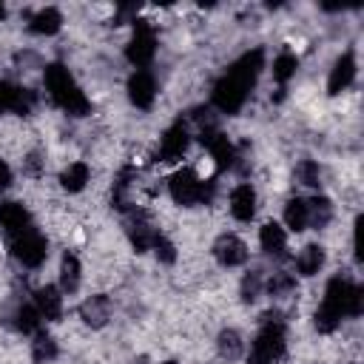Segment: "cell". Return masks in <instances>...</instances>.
<instances>
[{
  "label": "cell",
  "mask_w": 364,
  "mask_h": 364,
  "mask_svg": "<svg viewBox=\"0 0 364 364\" xmlns=\"http://www.w3.org/2000/svg\"><path fill=\"white\" fill-rule=\"evenodd\" d=\"M128 100H131V105H136L142 111H148L154 105V100H156V80H154L151 71L136 68L128 77Z\"/></svg>",
  "instance_id": "obj_9"
},
{
  "label": "cell",
  "mask_w": 364,
  "mask_h": 364,
  "mask_svg": "<svg viewBox=\"0 0 364 364\" xmlns=\"http://www.w3.org/2000/svg\"><path fill=\"white\" fill-rule=\"evenodd\" d=\"M262 63H264V54L259 48L242 54L213 85V105L222 111V114H236L245 100H247V91L253 88L259 71H262Z\"/></svg>",
  "instance_id": "obj_1"
},
{
  "label": "cell",
  "mask_w": 364,
  "mask_h": 364,
  "mask_svg": "<svg viewBox=\"0 0 364 364\" xmlns=\"http://www.w3.org/2000/svg\"><path fill=\"white\" fill-rule=\"evenodd\" d=\"M88 179H91V168H88L85 162H71V165L60 173L63 188H65V191H71V193L82 191V188L88 185Z\"/></svg>",
  "instance_id": "obj_21"
},
{
  "label": "cell",
  "mask_w": 364,
  "mask_h": 364,
  "mask_svg": "<svg viewBox=\"0 0 364 364\" xmlns=\"http://www.w3.org/2000/svg\"><path fill=\"white\" fill-rule=\"evenodd\" d=\"M156 54V34L151 28V23L145 20H134V34L128 40V48H125V57L131 65L136 68H145Z\"/></svg>",
  "instance_id": "obj_6"
},
{
  "label": "cell",
  "mask_w": 364,
  "mask_h": 364,
  "mask_svg": "<svg viewBox=\"0 0 364 364\" xmlns=\"http://www.w3.org/2000/svg\"><path fill=\"white\" fill-rule=\"evenodd\" d=\"M31 358H34L37 364L54 361V358H57V341H54L48 333L37 330V333H34V341H31Z\"/></svg>",
  "instance_id": "obj_27"
},
{
  "label": "cell",
  "mask_w": 364,
  "mask_h": 364,
  "mask_svg": "<svg viewBox=\"0 0 364 364\" xmlns=\"http://www.w3.org/2000/svg\"><path fill=\"white\" fill-rule=\"evenodd\" d=\"M60 26H63V14H60L54 6H46V9L34 11L31 20H28V28H31L34 34H46V37H48V34H57Z\"/></svg>",
  "instance_id": "obj_18"
},
{
  "label": "cell",
  "mask_w": 364,
  "mask_h": 364,
  "mask_svg": "<svg viewBox=\"0 0 364 364\" xmlns=\"http://www.w3.org/2000/svg\"><path fill=\"white\" fill-rule=\"evenodd\" d=\"M213 256H216L219 264L236 267V264H242V262L247 259V245H245L239 236H233V233H222V236L213 242Z\"/></svg>",
  "instance_id": "obj_11"
},
{
  "label": "cell",
  "mask_w": 364,
  "mask_h": 364,
  "mask_svg": "<svg viewBox=\"0 0 364 364\" xmlns=\"http://www.w3.org/2000/svg\"><path fill=\"white\" fill-rule=\"evenodd\" d=\"M165 364H173V361H165Z\"/></svg>",
  "instance_id": "obj_37"
},
{
  "label": "cell",
  "mask_w": 364,
  "mask_h": 364,
  "mask_svg": "<svg viewBox=\"0 0 364 364\" xmlns=\"http://www.w3.org/2000/svg\"><path fill=\"white\" fill-rule=\"evenodd\" d=\"M333 219V205L327 196H313L307 199V225L313 228H327Z\"/></svg>",
  "instance_id": "obj_23"
},
{
  "label": "cell",
  "mask_w": 364,
  "mask_h": 364,
  "mask_svg": "<svg viewBox=\"0 0 364 364\" xmlns=\"http://www.w3.org/2000/svg\"><path fill=\"white\" fill-rule=\"evenodd\" d=\"M230 213L239 222H250L256 216V191L250 182H242L230 191Z\"/></svg>",
  "instance_id": "obj_15"
},
{
  "label": "cell",
  "mask_w": 364,
  "mask_h": 364,
  "mask_svg": "<svg viewBox=\"0 0 364 364\" xmlns=\"http://www.w3.org/2000/svg\"><path fill=\"white\" fill-rule=\"evenodd\" d=\"M216 350H219V355H222L225 361H236V358L245 355V341H242V336H239L233 327H228V330L219 333Z\"/></svg>",
  "instance_id": "obj_20"
},
{
  "label": "cell",
  "mask_w": 364,
  "mask_h": 364,
  "mask_svg": "<svg viewBox=\"0 0 364 364\" xmlns=\"http://www.w3.org/2000/svg\"><path fill=\"white\" fill-rule=\"evenodd\" d=\"M284 225L290 230H296V233L307 228V199H301V196L287 199V205H284Z\"/></svg>",
  "instance_id": "obj_24"
},
{
  "label": "cell",
  "mask_w": 364,
  "mask_h": 364,
  "mask_svg": "<svg viewBox=\"0 0 364 364\" xmlns=\"http://www.w3.org/2000/svg\"><path fill=\"white\" fill-rule=\"evenodd\" d=\"M259 245H262V250H264L267 256H282L284 247H287V233H284V228L276 225V222H264L262 230H259Z\"/></svg>",
  "instance_id": "obj_17"
},
{
  "label": "cell",
  "mask_w": 364,
  "mask_h": 364,
  "mask_svg": "<svg viewBox=\"0 0 364 364\" xmlns=\"http://www.w3.org/2000/svg\"><path fill=\"white\" fill-rule=\"evenodd\" d=\"M188 142H191L188 125H185L182 119L173 122V125L162 134V139H159V159H162V162H176V159H182V154L188 151Z\"/></svg>",
  "instance_id": "obj_10"
},
{
  "label": "cell",
  "mask_w": 364,
  "mask_h": 364,
  "mask_svg": "<svg viewBox=\"0 0 364 364\" xmlns=\"http://www.w3.org/2000/svg\"><path fill=\"white\" fill-rule=\"evenodd\" d=\"M154 253H156V259L162 262V264H173L176 262V245L168 239V236H156V242H154V247H151Z\"/></svg>",
  "instance_id": "obj_32"
},
{
  "label": "cell",
  "mask_w": 364,
  "mask_h": 364,
  "mask_svg": "<svg viewBox=\"0 0 364 364\" xmlns=\"http://www.w3.org/2000/svg\"><path fill=\"white\" fill-rule=\"evenodd\" d=\"M9 185H11V168L0 159V191H6Z\"/></svg>",
  "instance_id": "obj_35"
},
{
  "label": "cell",
  "mask_w": 364,
  "mask_h": 364,
  "mask_svg": "<svg viewBox=\"0 0 364 364\" xmlns=\"http://www.w3.org/2000/svg\"><path fill=\"white\" fill-rule=\"evenodd\" d=\"M43 77H46V88H48V97L54 100V105H60L63 111H68L74 117L88 114L91 102L82 94V88L74 82V77H71V71L65 65H60V63L46 65V74Z\"/></svg>",
  "instance_id": "obj_3"
},
{
  "label": "cell",
  "mask_w": 364,
  "mask_h": 364,
  "mask_svg": "<svg viewBox=\"0 0 364 364\" xmlns=\"http://www.w3.org/2000/svg\"><path fill=\"white\" fill-rule=\"evenodd\" d=\"M296 68H299V60H296V54L284 51V54H279V57L273 60V80L284 85L290 77H296Z\"/></svg>",
  "instance_id": "obj_28"
},
{
  "label": "cell",
  "mask_w": 364,
  "mask_h": 364,
  "mask_svg": "<svg viewBox=\"0 0 364 364\" xmlns=\"http://www.w3.org/2000/svg\"><path fill=\"white\" fill-rule=\"evenodd\" d=\"M34 105H37V94H34L31 88L17 85V91H14V102H11V111H14V114H20V117H26V114H31V111H34Z\"/></svg>",
  "instance_id": "obj_30"
},
{
  "label": "cell",
  "mask_w": 364,
  "mask_h": 364,
  "mask_svg": "<svg viewBox=\"0 0 364 364\" xmlns=\"http://www.w3.org/2000/svg\"><path fill=\"white\" fill-rule=\"evenodd\" d=\"M11 253L23 267H40L46 262V256H48V242H46L43 233H37L31 228V230H26V233L11 239Z\"/></svg>",
  "instance_id": "obj_7"
},
{
  "label": "cell",
  "mask_w": 364,
  "mask_h": 364,
  "mask_svg": "<svg viewBox=\"0 0 364 364\" xmlns=\"http://www.w3.org/2000/svg\"><path fill=\"white\" fill-rule=\"evenodd\" d=\"M324 267V247L321 245H307L301 247V253L296 256V270L301 276H316Z\"/></svg>",
  "instance_id": "obj_19"
},
{
  "label": "cell",
  "mask_w": 364,
  "mask_h": 364,
  "mask_svg": "<svg viewBox=\"0 0 364 364\" xmlns=\"http://www.w3.org/2000/svg\"><path fill=\"white\" fill-rule=\"evenodd\" d=\"M264 290L273 296V299H287L296 293V276L287 273V270H276L267 282H264Z\"/></svg>",
  "instance_id": "obj_25"
},
{
  "label": "cell",
  "mask_w": 364,
  "mask_h": 364,
  "mask_svg": "<svg viewBox=\"0 0 364 364\" xmlns=\"http://www.w3.org/2000/svg\"><path fill=\"white\" fill-rule=\"evenodd\" d=\"M125 230H128V239H131V245L136 247V253L151 250L154 242H156V236H159V230H156V225L151 222V216H148L145 210H136V208H131L128 222H125Z\"/></svg>",
  "instance_id": "obj_8"
},
{
  "label": "cell",
  "mask_w": 364,
  "mask_h": 364,
  "mask_svg": "<svg viewBox=\"0 0 364 364\" xmlns=\"http://www.w3.org/2000/svg\"><path fill=\"white\" fill-rule=\"evenodd\" d=\"M361 310H364V290L344 276H333L316 310V330L333 333L344 316H361Z\"/></svg>",
  "instance_id": "obj_2"
},
{
  "label": "cell",
  "mask_w": 364,
  "mask_h": 364,
  "mask_svg": "<svg viewBox=\"0 0 364 364\" xmlns=\"http://www.w3.org/2000/svg\"><path fill=\"white\" fill-rule=\"evenodd\" d=\"M34 310L40 313V318L46 321H57L63 316V290L54 284H43L34 290Z\"/></svg>",
  "instance_id": "obj_12"
},
{
  "label": "cell",
  "mask_w": 364,
  "mask_h": 364,
  "mask_svg": "<svg viewBox=\"0 0 364 364\" xmlns=\"http://www.w3.org/2000/svg\"><path fill=\"white\" fill-rule=\"evenodd\" d=\"M77 287H80V259L74 253H65L60 262V290L77 293Z\"/></svg>",
  "instance_id": "obj_22"
},
{
  "label": "cell",
  "mask_w": 364,
  "mask_h": 364,
  "mask_svg": "<svg viewBox=\"0 0 364 364\" xmlns=\"http://www.w3.org/2000/svg\"><path fill=\"white\" fill-rule=\"evenodd\" d=\"M23 171H26L28 176H40V171H43V159H40V154H28V156L23 159Z\"/></svg>",
  "instance_id": "obj_34"
},
{
  "label": "cell",
  "mask_w": 364,
  "mask_h": 364,
  "mask_svg": "<svg viewBox=\"0 0 364 364\" xmlns=\"http://www.w3.org/2000/svg\"><path fill=\"white\" fill-rule=\"evenodd\" d=\"M284 347H287L284 321L279 316H264V324L253 338L247 364H276L284 355Z\"/></svg>",
  "instance_id": "obj_4"
},
{
  "label": "cell",
  "mask_w": 364,
  "mask_h": 364,
  "mask_svg": "<svg viewBox=\"0 0 364 364\" xmlns=\"http://www.w3.org/2000/svg\"><path fill=\"white\" fill-rule=\"evenodd\" d=\"M11 324L20 333H37L40 330V313L34 310V304H17L11 313Z\"/></svg>",
  "instance_id": "obj_26"
},
{
  "label": "cell",
  "mask_w": 364,
  "mask_h": 364,
  "mask_svg": "<svg viewBox=\"0 0 364 364\" xmlns=\"http://www.w3.org/2000/svg\"><path fill=\"white\" fill-rule=\"evenodd\" d=\"M80 318L88 324V327H102L108 318H111V299L97 293V296H88L82 304H80Z\"/></svg>",
  "instance_id": "obj_16"
},
{
  "label": "cell",
  "mask_w": 364,
  "mask_h": 364,
  "mask_svg": "<svg viewBox=\"0 0 364 364\" xmlns=\"http://www.w3.org/2000/svg\"><path fill=\"white\" fill-rule=\"evenodd\" d=\"M353 80H355V57H353V51H344V54L336 60V65L330 68L327 91H330V94H341V91H347V88L353 85Z\"/></svg>",
  "instance_id": "obj_14"
},
{
  "label": "cell",
  "mask_w": 364,
  "mask_h": 364,
  "mask_svg": "<svg viewBox=\"0 0 364 364\" xmlns=\"http://www.w3.org/2000/svg\"><path fill=\"white\" fill-rule=\"evenodd\" d=\"M3 17H6V6L0 3V20H3Z\"/></svg>",
  "instance_id": "obj_36"
},
{
  "label": "cell",
  "mask_w": 364,
  "mask_h": 364,
  "mask_svg": "<svg viewBox=\"0 0 364 364\" xmlns=\"http://www.w3.org/2000/svg\"><path fill=\"white\" fill-rule=\"evenodd\" d=\"M0 228L14 239V236L31 230V216L20 202H0Z\"/></svg>",
  "instance_id": "obj_13"
},
{
  "label": "cell",
  "mask_w": 364,
  "mask_h": 364,
  "mask_svg": "<svg viewBox=\"0 0 364 364\" xmlns=\"http://www.w3.org/2000/svg\"><path fill=\"white\" fill-rule=\"evenodd\" d=\"M242 299L245 301H256L259 299V293L264 290V279H262V273L259 270H250V273H245V279H242Z\"/></svg>",
  "instance_id": "obj_31"
},
{
  "label": "cell",
  "mask_w": 364,
  "mask_h": 364,
  "mask_svg": "<svg viewBox=\"0 0 364 364\" xmlns=\"http://www.w3.org/2000/svg\"><path fill=\"white\" fill-rule=\"evenodd\" d=\"M296 179H299L301 185H307V188H318V185H321V168H318V162L301 159L299 168H296Z\"/></svg>",
  "instance_id": "obj_29"
},
{
  "label": "cell",
  "mask_w": 364,
  "mask_h": 364,
  "mask_svg": "<svg viewBox=\"0 0 364 364\" xmlns=\"http://www.w3.org/2000/svg\"><path fill=\"white\" fill-rule=\"evenodd\" d=\"M168 191H171V199L176 205H199V202H210L213 199V182H205L191 168L176 171L168 179Z\"/></svg>",
  "instance_id": "obj_5"
},
{
  "label": "cell",
  "mask_w": 364,
  "mask_h": 364,
  "mask_svg": "<svg viewBox=\"0 0 364 364\" xmlns=\"http://www.w3.org/2000/svg\"><path fill=\"white\" fill-rule=\"evenodd\" d=\"M14 91H17V85H11V82H0V114H3V111H11Z\"/></svg>",
  "instance_id": "obj_33"
}]
</instances>
